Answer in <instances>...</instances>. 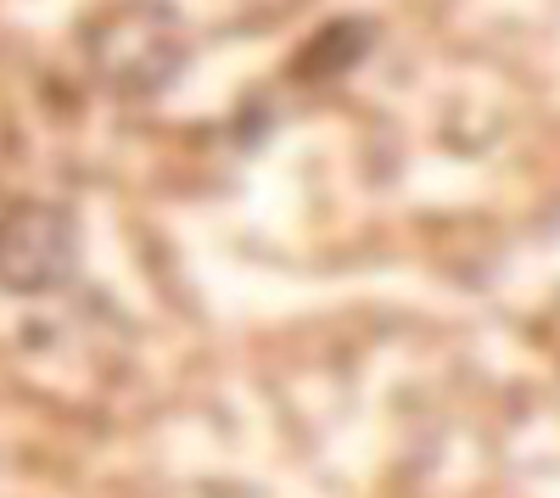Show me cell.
<instances>
[{
    "mask_svg": "<svg viewBox=\"0 0 560 498\" xmlns=\"http://www.w3.org/2000/svg\"><path fill=\"white\" fill-rule=\"evenodd\" d=\"M191 34L168 0H118L84 28V62L118 102H152L179 79Z\"/></svg>",
    "mask_w": 560,
    "mask_h": 498,
    "instance_id": "1",
    "label": "cell"
},
{
    "mask_svg": "<svg viewBox=\"0 0 560 498\" xmlns=\"http://www.w3.org/2000/svg\"><path fill=\"white\" fill-rule=\"evenodd\" d=\"M79 224L57 202H7L0 208V286L34 297L73 281Z\"/></svg>",
    "mask_w": 560,
    "mask_h": 498,
    "instance_id": "2",
    "label": "cell"
},
{
    "mask_svg": "<svg viewBox=\"0 0 560 498\" xmlns=\"http://www.w3.org/2000/svg\"><path fill=\"white\" fill-rule=\"evenodd\" d=\"M370 51V28L364 23H325L314 34V45L298 57V79H331L342 68H353Z\"/></svg>",
    "mask_w": 560,
    "mask_h": 498,
    "instance_id": "3",
    "label": "cell"
}]
</instances>
